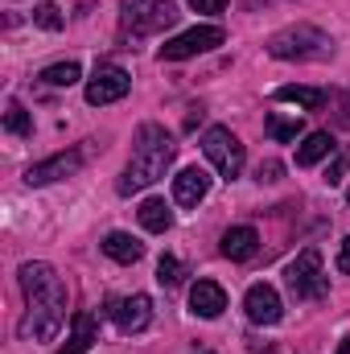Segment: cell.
<instances>
[{"label": "cell", "instance_id": "cell-8", "mask_svg": "<svg viewBox=\"0 0 350 354\" xmlns=\"http://www.w3.org/2000/svg\"><path fill=\"white\" fill-rule=\"evenodd\" d=\"M107 317H111L124 334H140V330L153 322V301H149L145 292H132V297L107 301Z\"/></svg>", "mask_w": 350, "mask_h": 354}, {"label": "cell", "instance_id": "cell-24", "mask_svg": "<svg viewBox=\"0 0 350 354\" xmlns=\"http://www.w3.org/2000/svg\"><path fill=\"white\" fill-rule=\"evenodd\" d=\"M33 21H37L42 29H50V33L62 29V12H58L54 4H37V8H33Z\"/></svg>", "mask_w": 350, "mask_h": 354}, {"label": "cell", "instance_id": "cell-25", "mask_svg": "<svg viewBox=\"0 0 350 354\" xmlns=\"http://www.w3.org/2000/svg\"><path fill=\"white\" fill-rule=\"evenodd\" d=\"M157 280H161L165 288L181 284V264H177L174 256H161V264H157Z\"/></svg>", "mask_w": 350, "mask_h": 354}, {"label": "cell", "instance_id": "cell-22", "mask_svg": "<svg viewBox=\"0 0 350 354\" xmlns=\"http://www.w3.org/2000/svg\"><path fill=\"white\" fill-rule=\"evenodd\" d=\"M4 128H8L12 136H29V132H33V120H29V111H25L21 103H8V111H4Z\"/></svg>", "mask_w": 350, "mask_h": 354}, {"label": "cell", "instance_id": "cell-9", "mask_svg": "<svg viewBox=\"0 0 350 354\" xmlns=\"http://www.w3.org/2000/svg\"><path fill=\"white\" fill-rule=\"evenodd\" d=\"M87 161V149H71V153H58V157H46L37 165H29L25 181L29 185H50V181H62V177H75Z\"/></svg>", "mask_w": 350, "mask_h": 354}, {"label": "cell", "instance_id": "cell-29", "mask_svg": "<svg viewBox=\"0 0 350 354\" xmlns=\"http://www.w3.org/2000/svg\"><path fill=\"white\" fill-rule=\"evenodd\" d=\"M338 354H350V338H347V342H342V346H338Z\"/></svg>", "mask_w": 350, "mask_h": 354}, {"label": "cell", "instance_id": "cell-11", "mask_svg": "<svg viewBox=\"0 0 350 354\" xmlns=\"http://www.w3.org/2000/svg\"><path fill=\"white\" fill-rule=\"evenodd\" d=\"M243 309L256 326H276L280 322V292L272 284H252L243 297Z\"/></svg>", "mask_w": 350, "mask_h": 354}, {"label": "cell", "instance_id": "cell-26", "mask_svg": "<svg viewBox=\"0 0 350 354\" xmlns=\"http://www.w3.org/2000/svg\"><path fill=\"white\" fill-rule=\"evenodd\" d=\"M194 12H223L227 8V0H185Z\"/></svg>", "mask_w": 350, "mask_h": 354}, {"label": "cell", "instance_id": "cell-30", "mask_svg": "<svg viewBox=\"0 0 350 354\" xmlns=\"http://www.w3.org/2000/svg\"><path fill=\"white\" fill-rule=\"evenodd\" d=\"M347 198H350V189H347Z\"/></svg>", "mask_w": 350, "mask_h": 354}, {"label": "cell", "instance_id": "cell-13", "mask_svg": "<svg viewBox=\"0 0 350 354\" xmlns=\"http://www.w3.org/2000/svg\"><path fill=\"white\" fill-rule=\"evenodd\" d=\"M190 309L198 313V317H219L223 309H227V292H223V284H214V280H198L194 288H190Z\"/></svg>", "mask_w": 350, "mask_h": 354}, {"label": "cell", "instance_id": "cell-2", "mask_svg": "<svg viewBox=\"0 0 350 354\" xmlns=\"http://www.w3.org/2000/svg\"><path fill=\"white\" fill-rule=\"evenodd\" d=\"M174 161V136L161 128V124H145L136 132V149H132V161L120 177V194H136L153 181H161L165 169Z\"/></svg>", "mask_w": 350, "mask_h": 354}, {"label": "cell", "instance_id": "cell-27", "mask_svg": "<svg viewBox=\"0 0 350 354\" xmlns=\"http://www.w3.org/2000/svg\"><path fill=\"white\" fill-rule=\"evenodd\" d=\"M338 272H347L350 276V235L342 239V252H338Z\"/></svg>", "mask_w": 350, "mask_h": 354}, {"label": "cell", "instance_id": "cell-21", "mask_svg": "<svg viewBox=\"0 0 350 354\" xmlns=\"http://www.w3.org/2000/svg\"><path fill=\"white\" fill-rule=\"evenodd\" d=\"M268 136L272 140H297L301 136V120H288V115H268Z\"/></svg>", "mask_w": 350, "mask_h": 354}, {"label": "cell", "instance_id": "cell-4", "mask_svg": "<svg viewBox=\"0 0 350 354\" xmlns=\"http://www.w3.org/2000/svg\"><path fill=\"white\" fill-rule=\"evenodd\" d=\"M202 153H206V161L219 169L223 181H235V177L243 174V145H239V136L231 132V128H206V136H202Z\"/></svg>", "mask_w": 350, "mask_h": 354}, {"label": "cell", "instance_id": "cell-10", "mask_svg": "<svg viewBox=\"0 0 350 354\" xmlns=\"http://www.w3.org/2000/svg\"><path fill=\"white\" fill-rule=\"evenodd\" d=\"M128 87H132V75H128V71H120V66H99L95 79L87 83V103H95V107L116 103V99L128 95Z\"/></svg>", "mask_w": 350, "mask_h": 354}, {"label": "cell", "instance_id": "cell-3", "mask_svg": "<svg viewBox=\"0 0 350 354\" xmlns=\"http://www.w3.org/2000/svg\"><path fill=\"white\" fill-rule=\"evenodd\" d=\"M177 4L174 0H124L120 4V21L132 37H149V33H161L177 25Z\"/></svg>", "mask_w": 350, "mask_h": 354}, {"label": "cell", "instance_id": "cell-7", "mask_svg": "<svg viewBox=\"0 0 350 354\" xmlns=\"http://www.w3.org/2000/svg\"><path fill=\"white\" fill-rule=\"evenodd\" d=\"M223 37H227V33H223L219 25H194V29L177 33V37H169V41L161 46V58H165V62H181V58L206 54V50L223 46Z\"/></svg>", "mask_w": 350, "mask_h": 354}, {"label": "cell", "instance_id": "cell-14", "mask_svg": "<svg viewBox=\"0 0 350 354\" xmlns=\"http://www.w3.org/2000/svg\"><path fill=\"white\" fill-rule=\"evenodd\" d=\"M256 248H260L256 227H231V231L223 235V256H227V260H252Z\"/></svg>", "mask_w": 350, "mask_h": 354}, {"label": "cell", "instance_id": "cell-15", "mask_svg": "<svg viewBox=\"0 0 350 354\" xmlns=\"http://www.w3.org/2000/svg\"><path fill=\"white\" fill-rule=\"evenodd\" d=\"M103 252H107L116 264H136V260L145 256V243L132 239V235H124V231H111V235L103 239Z\"/></svg>", "mask_w": 350, "mask_h": 354}, {"label": "cell", "instance_id": "cell-19", "mask_svg": "<svg viewBox=\"0 0 350 354\" xmlns=\"http://www.w3.org/2000/svg\"><path fill=\"white\" fill-rule=\"evenodd\" d=\"M276 99H280V103H297V107H305V111H317L330 95L322 87H293V83H288V87L276 91Z\"/></svg>", "mask_w": 350, "mask_h": 354}, {"label": "cell", "instance_id": "cell-5", "mask_svg": "<svg viewBox=\"0 0 350 354\" xmlns=\"http://www.w3.org/2000/svg\"><path fill=\"white\" fill-rule=\"evenodd\" d=\"M268 54L272 58H326L330 54V37L313 25H293L284 33H276L268 41Z\"/></svg>", "mask_w": 350, "mask_h": 354}, {"label": "cell", "instance_id": "cell-23", "mask_svg": "<svg viewBox=\"0 0 350 354\" xmlns=\"http://www.w3.org/2000/svg\"><path fill=\"white\" fill-rule=\"evenodd\" d=\"M347 169H350V149H338L334 161L326 165V185H338V181L347 177Z\"/></svg>", "mask_w": 350, "mask_h": 354}, {"label": "cell", "instance_id": "cell-28", "mask_svg": "<svg viewBox=\"0 0 350 354\" xmlns=\"http://www.w3.org/2000/svg\"><path fill=\"white\" fill-rule=\"evenodd\" d=\"M276 174H280V165H276V161L260 165V181H276Z\"/></svg>", "mask_w": 350, "mask_h": 354}, {"label": "cell", "instance_id": "cell-12", "mask_svg": "<svg viewBox=\"0 0 350 354\" xmlns=\"http://www.w3.org/2000/svg\"><path fill=\"white\" fill-rule=\"evenodd\" d=\"M206 189H210V174L198 169V165H190V169H181L174 177V202L177 206H198L206 198Z\"/></svg>", "mask_w": 350, "mask_h": 354}, {"label": "cell", "instance_id": "cell-18", "mask_svg": "<svg viewBox=\"0 0 350 354\" xmlns=\"http://www.w3.org/2000/svg\"><path fill=\"white\" fill-rule=\"evenodd\" d=\"M91 342H95V317L91 313H75V330H71V338L62 342L58 354H83Z\"/></svg>", "mask_w": 350, "mask_h": 354}, {"label": "cell", "instance_id": "cell-1", "mask_svg": "<svg viewBox=\"0 0 350 354\" xmlns=\"http://www.w3.org/2000/svg\"><path fill=\"white\" fill-rule=\"evenodd\" d=\"M21 288H25V301H29V313L21 322V338H33V342L58 338V330L66 322V284H62V276L37 260V264L21 268Z\"/></svg>", "mask_w": 350, "mask_h": 354}, {"label": "cell", "instance_id": "cell-16", "mask_svg": "<svg viewBox=\"0 0 350 354\" xmlns=\"http://www.w3.org/2000/svg\"><path fill=\"white\" fill-rule=\"evenodd\" d=\"M338 145H334V136L330 132H309L305 140H301V149H297V165H317L322 157H330Z\"/></svg>", "mask_w": 350, "mask_h": 354}, {"label": "cell", "instance_id": "cell-17", "mask_svg": "<svg viewBox=\"0 0 350 354\" xmlns=\"http://www.w3.org/2000/svg\"><path fill=\"white\" fill-rule=\"evenodd\" d=\"M136 214H140V227H145V231H153V235L169 231V223H174V210H169L161 198H145Z\"/></svg>", "mask_w": 350, "mask_h": 354}, {"label": "cell", "instance_id": "cell-20", "mask_svg": "<svg viewBox=\"0 0 350 354\" xmlns=\"http://www.w3.org/2000/svg\"><path fill=\"white\" fill-rule=\"evenodd\" d=\"M79 79H83L79 62H54V66L42 71V83H46V87H75Z\"/></svg>", "mask_w": 350, "mask_h": 354}, {"label": "cell", "instance_id": "cell-6", "mask_svg": "<svg viewBox=\"0 0 350 354\" xmlns=\"http://www.w3.org/2000/svg\"><path fill=\"white\" fill-rule=\"evenodd\" d=\"M288 288H293V297H301V301H317V297H326L330 292V280H326V272H322V252L317 248H305L293 268H288Z\"/></svg>", "mask_w": 350, "mask_h": 354}]
</instances>
